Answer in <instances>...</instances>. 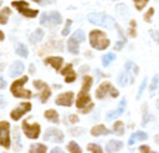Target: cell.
I'll return each instance as SVG.
<instances>
[{
	"label": "cell",
	"instance_id": "obj_1",
	"mask_svg": "<svg viewBox=\"0 0 159 153\" xmlns=\"http://www.w3.org/2000/svg\"><path fill=\"white\" fill-rule=\"evenodd\" d=\"M88 21L97 25V26L106 27L108 30L113 29V26H114L113 17L104 14V12H91V14H88Z\"/></svg>",
	"mask_w": 159,
	"mask_h": 153
},
{
	"label": "cell",
	"instance_id": "obj_2",
	"mask_svg": "<svg viewBox=\"0 0 159 153\" xmlns=\"http://www.w3.org/2000/svg\"><path fill=\"white\" fill-rule=\"evenodd\" d=\"M89 44L96 50H104L109 46V40L106 34L99 30H92L89 32Z\"/></svg>",
	"mask_w": 159,
	"mask_h": 153
},
{
	"label": "cell",
	"instance_id": "obj_3",
	"mask_svg": "<svg viewBox=\"0 0 159 153\" xmlns=\"http://www.w3.org/2000/svg\"><path fill=\"white\" fill-rule=\"evenodd\" d=\"M26 82H27V76H24V77L16 80L15 82H12L11 88H10L11 90V93L15 97H17V98H30L32 96V93L30 91H27V90L24 88V85Z\"/></svg>",
	"mask_w": 159,
	"mask_h": 153
},
{
	"label": "cell",
	"instance_id": "obj_4",
	"mask_svg": "<svg viewBox=\"0 0 159 153\" xmlns=\"http://www.w3.org/2000/svg\"><path fill=\"white\" fill-rule=\"evenodd\" d=\"M76 106H77V109L82 113H88L93 108V103L91 102V96L88 95L87 91L81 90L76 100Z\"/></svg>",
	"mask_w": 159,
	"mask_h": 153
},
{
	"label": "cell",
	"instance_id": "obj_5",
	"mask_svg": "<svg viewBox=\"0 0 159 153\" xmlns=\"http://www.w3.org/2000/svg\"><path fill=\"white\" fill-rule=\"evenodd\" d=\"M62 19H61V15L60 12L57 11H50V12H43L41 16H40V24L46 26V27H52V26H56L58 24H61Z\"/></svg>",
	"mask_w": 159,
	"mask_h": 153
},
{
	"label": "cell",
	"instance_id": "obj_6",
	"mask_svg": "<svg viewBox=\"0 0 159 153\" xmlns=\"http://www.w3.org/2000/svg\"><path fill=\"white\" fill-rule=\"evenodd\" d=\"M83 41H84V32L82 30L75 31V34L67 41V50H68V52H71L73 55H77L78 51H80L78 50V44L83 42Z\"/></svg>",
	"mask_w": 159,
	"mask_h": 153
},
{
	"label": "cell",
	"instance_id": "obj_7",
	"mask_svg": "<svg viewBox=\"0 0 159 153\" xmlns=\"http://www.w3.org/2000/svg\"><path fill=\"white\" fill-rule=\"evenodd\" d=\"M11 5H12L14 7H16L17 11H19L20 14H22L24 16H26V17H35V16H37V14H39L37 10L30 9V6H29V4H27L26 1H12Z\"/></svg>",
	"mask_w": 159,
	"mask_h": 153
},
{
	"label": "cell",
	"instance_id": "obj_8",
	"mask_svg": "<svg viewBox=\"0 0 159 153\" xmlns=\"http://www.w3.org/2000/svg\"><path fill=\"white\" fill-rule=\"evenodd\" d=\"M0 144L4 148H10V124L6 121L0 122Z\"/></svg>",
	"mask_w": 159,
	"mask_h": 153
},
{
	"label": "cell",
	"instance_id": "obj_9",
	"mask_svg": "<svg viewBox=\"0 0 159 153\" xmlns=\"http://www.w3.org/2000/svg\"><path fill=\"white\" fill-rule=\"evenodd\" d=\"M107 93H111L112 97H117V96H118V91H117L109 82H103V83H101V85L98 86V88H97V91H96V97H97L98 100H101V98H103Z\"/></svg>",
	"mask_w": 159,
	"mask_h": 153
},
{
	"label": "cell",
	"instance_id": "obj_10",
	"mask_svg": "<svg viewBox=\"0 0 159 153\" xmlns=\"http://www.w3.org/2000/svg\"><path fill=\"white\" fill-rule=\"evenodd\" d=\"M22 129L24 133L30 138V139H36L40 134V124L39 123H29L27 121L22 122Z\"/></svg>",
	"mask_w": 159,
	"mask_h": 153
},
{
	"label": "cell",
	"instance_id": "obj_11",
	"mask_svg": "<svg viewBox=\"0 0 159 153\" xmlns=\"http://www.w3.org/2000/svg\"><path fill=\"white\" fill-rule=\"evenodd\" d=\"M43 139L55 143H61L63 142V133L57 128H48L43 134Z\"/></svg>",
	"mask_w": 159,
	"mask_h": 153
},
{
	"label": "cell",
	"instance_id": "obj_12",
	"mask_svg": "<svg viewBox=\"0 0 159 153\" xmlns=\"http://www.w3.org/2000/svg\"><path fill=\"white\" fill-rule=\"evenodd\" d=\"M34 86H35L39 91H41V93H40V100H41L42 103H45V102L50 98V96H51V90H50V87H48L45 82L39 81V80L34 81Z\"/></svg>",
	"mask_w": 159,
	"mask_h": 153
},
{
	"label": "cell",
	"instance_id": "obj_13",
	"mask_svg": "<svg viewBox=\"0 0 159 153\" xmlns=\"http://www.w3.org/2000/svg\"><path fill=\"white\" fill-rule=\"evenodd\" d=\"M29 111H31V103L30 102H24L20 106H17L15 109H12L10 116H11V118L14 121H17V119H20V117H22Z\"/></svg>",
	"mask_w": 159,
	"mask_h": 153
},
{
	"label": "cell",
	"instance_id": "obj_14",
	"mask_svg": "<svg viewBox=\"0 0 159 153\" xmlns=\"http://www.w3.org/2000/svg\"><path fill=\"white\" fill-rule=\"evenodd\" d=\"M56 104H60V106H66V107H71V104L73 103V92H65V93H61L56 97Z\"/></svg>",
	"mask_w": 159,
	"mask_h": 153
},
{
	"label": "cell",
	"instance_id": "obj_15",
	"mask_svg": "<svg viewBox=\"0 0 159 153\" xmlns=\"http://www.w3.org/2000/svg\"><path fill=\"white\" fill-rule=\"evenodd\" d=\"M125 104H127L125 98H122L120 102H119L118 108L114 109V111H109V112L106 114V118H107L108 121H112V119H114V118H118V117L124 112V109H125Z\"/></svg>",
	"mask_w": 159,
	"mask_h": 153
},
{
	"label": "cell",
	"instance_id": "obj_16",
	"mask_svg": "<svg viewBox=\"0 0 159 153\" xmlns=\"http://www.w3.org/2000/svg\"><path fill=\"white\" fill-rule=\"evenodd\" d=\"M61 75H63V76H65V81H66L67 83L73 82V81L76 80V72L73 71V68H72V65H71V63L66 65V67H65L63 70H61Z\"/></svg>",
	"mask_w": 159,
	"mask_h": 153
},
{
	"label": "cell",
	"instance_id": "obj_17",
	"mask_svg": "<svg viewBox=\"0 0 159 153\" xmlns=\"http://www.w3.org/2000/svg\"><path fill=\"white\" fill-rule=\"evenodd\" d=\"M124 71L129 75V77H130V83H133V82H134V77L137 76V73H138V71H139L138 66L134 65L132 61H127V62H125V68H124Z\"/></svg>",
	"mask_w": 159,
	"mask_h": 153
},
{
	"label": "cell",
	"instance_id": "obj_18",
	"mask_svg": "<svg viewBox=\"0 0 159 153\" xmlns=\"http://www.w3.org/2000/svg\"><path fill=\"white\" fill-rule=\"evenodd\" d=\"M22 72H24V63L20 62V61L14 62V63L10 66V68H9V75H10L11 77L20 76Z\"/></svg>",
	"mask_w": 159,
	"mask_h": 153
},
{
	"label": "cell",
	"instance_id": "obj_19",
	"mask_svg": "<svg viewBox=\"0 0 159 153\" xmlns=\"http://www.w3.org/2000/svg\"><path fill=\"white\" fill-rule=\"evenodd\" d=\"M45 62L50 63L56 71H60V68L62 66V62H63V58L62 57H57V56H50V57L45 58Z\"/></svg>",
	"mask_w": 159,
	"mask_h": 153
},
{
	"label": "cell",
	"instance_id": "obj_20",
	"mask_svg": "<svg viewBox=\"0 0 159 153\" xmlns=\"http://www.w3.org/2000/svg\"><path fill=\"white\" fill-rule=\"evenodd\" d=\"M123 143L120 141H109L107 143V153H116L119 149H122Z\"/></svg>",
	"mask_w": 159,
	"mask_h": 153
},
{
	"label": "cell",
	"instance_id": "obj_21",
	"mask_svg": "<svg viewBox=\"0 0 159 153\" xmlns=\"http://www.w3.org/2000/svg\"><path fill=\"white\" fill-rule=\"evenodd\" d=\"M147 138H148L147 133L139 131V132H135V133H133V134L130 136V138H129V141H128V144L132 146V144H134L135 142H138V141H144V139H147Z\"/></svg>",
	"mask_w": 159,
	"mask_h": 153
},
{
	"label": "cell",
	"instance_id": "obj_22",
	"mask_svg": "<svg viewBox=\"0 0 159 153\" xmlns=\"http://www.w3.org/2000/svg\"><path fill=\"white\" fill-rule=\"evenodd\" d=\"M91 133H92V136H96V137L97 136H104V134L109 133V129L106 128L103 124H97L91 129Z\"/></svg>",
	"mask_w": 159,
	"mask_h": 153
},
{
	"label": "cell",
	"instance_id": "obj_23",
	"mask_svg": "<svg viewBox=\"0 0 159 153\" xmlns=\"http://www.w3.org/2000/svg\"><path fill=\"white\" fill-rule=\"evenodd\" d=\"M42 37H43V30L42 29H36L30 36V42L31 44H37V42L41 41Z\"/></svg>",
	"mask_w": 159,
	"mask_h": 153
},
{
	"label": "cell",
	"instance_id": "obj_24",
	"mask_svg": "<svg viewBox=\"0 0 159 153\" xmlns=\"http://www.w3.org/2000/svg\"><path fill=\"white\" fill-rule=\"evenodd\" d=\"M45 118L47 121L52 122V123H58V121H60L58 119V114H57V112L55 109H47L45 112Z\"/></svg>",
	"mask_w": 159,
	"mask_h": 153
},
{
	"label": "cell",
	"instance_id": "obj_25",
	"mask_svg": "<svg viewBox=\"0 0 159 153\" xmlns=\"http://www.w3.org/2000/svg\"><path fill=\"white\" fill-rule=\"evenodd\" d=\"M46 152H47V147L41 143H35L29 149V153H46Z\"/></svg>",
	"mask_w": 159,
	"mask_h": 153
},
{
	"label": "cell",
	"instance_id": "obj_26",
	"mask_svg": "<svg viewBox=\"0 0 159 153\" xmlns=\"http://www.w3.org/2000/svg\"><path fill=\"white\" fill-rule=\"evenodd\" d=\"M114 58H116V55L113 52H108V53L103 55V57H102V65L104 67H107V66H109L114 61Z\"/></svg>",
	"mask_w": 159,
	"mask_h": 153
},
{
	"label": "cell",
	"instance_id": "obj_27",
	"mask_svg": "<svg viewBox=\"0 0 159 153\" xmlns=\"http://www.w3.org/2000/svg\"><path fill=\"white\" fill-rule=\"evenodd\" d=\"M15 52H16L19 56H21V57H27V53H29L27 47H26L24 44H17V45H16V49H15Z\"/></svg>",
	"mask_w": 159,
	"mask_h": 153
},
{
	"label": "cell",
	"instance_id": "obj_28",
	"mask_svg": "<svg viewBox=\"0 0 159 153\" xmlns=\"http://www.w3.org/2000/svg\"><path fill=\"white\" fill-rule=\"evenodd\" d=\"M10 12H11L10 7H4V9L0 11V22H1L2 25H4V24H6V21H7V17H9Z\"/></svg>",
	"mask_w": 159,
	"mask_h": 153
},
{
	"label": "cell",
	"instance_id": "obj_29",
	"mask_svg": "<svg viewBox=\"0 0 159 153\" xmlns=\"http://www.w3.org/2000/svg\"><path fill=\"white\" fill-rule=\"evenodd\" d=\"M92 83H93V78L91 76H84L83 77V83H82V90L88 92V90L91 88Z\"/></svg>",
	"mask_w": 159,
	"mask_h": 153
},
{
	"label": "cell",
	"instance_id": "obj_30",
	"mask_svg": "<svg viewBox=\"0 0 159 153\" xmlns=\"http://www.w3.org/2000/svg\"><path fill=\"white\" fill-rule=\"evenodd\" d=\"M113 132L116 134H118V136H122L124 133V124H123V122H120V121L116 122L114 126H113Z\"/></svg>",
	"mask_w": 159,
	"mask_h": 153
},
{
	"label": "cell",
	"instance_id": "obj_31",
	"mask_svg": "<svg viewBox=\"0 0 159 153\" xmlns=\"http://www.w3.org/2000/svg\"><path fill=\"white\" fill-rule=\"evenodd\" d=\"M67 149L70 153H82V149L80 148V146L76 142H70L67 144Z\"/></svg>",
	"mask_w": 159,
	"mask_h": 153
},
{
	"label": "cell",
	"instance_id": "obj_32",
	"mask_svg": "<svg viewBox=\"0 0 159 153\" xmlns=\"http://www.w3.org/2000/svg\"><path fill=\"white\" fill-rule=\"evenodd\" d=\"M14 141H15V151H19V149H21V137H20V133H19V129L17 128H15L14 129Z\"/></svg>",
	"mask_w": 159,
	"mask_h": 153
},
{
	"label": "cell",
	"instance_id": "obj_33",
	"mask_svg": "<svg viewBox=\"0 0 159 153\" xmlns=\"http://www.w3.org/2000/svg\"><path fill=\"white\" fill-rule=\"evenodd\" d=\"M129 75L125 72V71H123L120 75H119V77H118V83L120 85V86H125L127 83H128V81H129Z\"/></svg>",
	"mask_w": 159,
	"mask_h": 153
},
{
	"label": "cell",
	"instance_id": "obj_34",
	"mask_svg": "<svg viewBox=\"0 0 159 153\" xmlns=\"http://www.w3.org/2000/svg\"><path fill=\"white\" fill-rule=\"evenodd\" d=\"M118 32L120 34V41H118V42H117V44L114 45V50H118V51H119V50H120V49L123 47V45H124V44L127 42V39H125V37L123 36V32H122L120 27H118Z\"/></svg>",
	"mask_w": 159,
	"mask_h": 153
},
{
	"label": "cell",
	"instance_id": "obj_35",
	"mask_svg": "<svg viewBox=\"0 0 159 153\" xmlns=\"http://www.w3.org/2000/svg\"><path fill=\"white\" fill-rule=\"evenodd\" d=\"M87 149H88L91 153H103L102 148H101L98 144H96V143H88Z\"/></svg>",
	"mask_w": 159,
	"mask_h": 153
},
{
	"label": "cell",
	"instance_id": "obj_36",
	"mask_svg": "<svg viewBox=\"0 0 159 153\" xmlns=\"http://www.w3.org/2000/svg\"><path fill=\"white\" fill-rule=\"evenodd\" d=\"M145 86H147V77H144V78H143V81H142V83H140V87H139L138 93H137V100H139V98L142 97L143 91L145 90Z\"/></svg>",
	"mask_w": 159,
	"mask_h": 153
},
{
	"label": "cell",
	"instance_id": "obj_37",
	"mask_svg": "<svg viewBox=\"0 0 159 153\" xmlns=\"http://www.w3.org/2000/svg\"><path fill=\"white\" fill-rule=\"evenodd\" d=\"M158 82H159V75H154V77H153V80H152V82H150V86H149V90H150L152 92L157 88Z\"/></svg>",
	"mask_w": 159,
	"mask_h": 153
},
{
	"label": "cell",
	"instance_id": "obj_38",
	"mask_svg": "<svg viewBox=\"0 0 159 153\" xmlns=\"http://www.w3.org/2000/svg\"><path fill=\"white\" fill-rule=\"evenodd\" d=\"M148 4V1L147 0H142V1H134V6H135V9L137 10H142L145 5Z\"/></svg>",
	"mask_w": 159,
	"mask_h": 153
},
{
	"label": "cell",
	"instance_id": "obj_39",
	"mask_svg": "<svg viewBox=\"0 0 159 153\" xmlns=\"http://www.w3.org/2000/svg\"><path fill=\"white\" fill-rule=\"evenodd\" d=\"M71 24H72L71 20H67V21H66V25H65V27H63V30H62V35H63V36L68 35L70 29H71Z\"/></svg>",
	"mask_w": 159,
	"mask_h": 153
},
{
	"label": "cell",
	"instance_id": "obj_40",
	"mask_svg": "<svg viewBox=\"0 0 159 153\" xmlns=\"http://www.w3.org/2000/svg\"><path fill=\"white\" fill-rule=\"evenodd\" d=\"M153 14H154V9H153V7H150V9L147 11V14L144 15V20H145L147 22H149V21H150V19H152V16H153Z\"/></svg>",
	"mask_w": 159,
	"mask_h": 153
},
{
	"label": "cell",
	"instance_id": "obj_41",
	"mask_svg": "<svg viewBox=\"0 0 159 153\" xmlns=\"http://www.w3.org/2000/svg\"><path fill=\"white\" fill-rule=\"evenodd\" d=\"M129 35L130 36H135V21L134 20H132L130 21V29H129Z\"/></svg>",
	"mask_w": 159,
	"mask_h": 153
},
{
	"label": "cell",
	"instance_id": "obj_42",
	"mask_svg": "<svg viewBox=\"0 0 159 153\" xmlns=\"http://www.w3.org/2000/svg\"><path fill=\"white\" fill-rule=\"evenodd\" d=\"M139 149H140V152H142V153H155V152H152V151L149 149V147H148V146H140V147H139Z\"/></svg>",
	"mask_w": 159,
	"mask_h": 153
},
{
	"label": "cell",
	"instance_id": "obj_43",
	"mask_svg": "<svg viewBox=\"0 0 159 153\" xmlns=\"http://www.w3.org/2000/svg\"><path fill=\"white\" fill-rule=\"evenodd\" d=\"M50 153H65V152H63V151H62L61 148H58V147H56V148H52Z\"/></svg>",
	"mask_w": 159,
	"mask_h": 153
},
{
	"label": "cell",
	"instance_id": "obj_44",
	"mask_svg": "<svg viewBox=\"0 0 159 153\" xmlns=\"http://www.w3.org/2000/svg\"><path fill=\"white\" fill-rule=\"evenodd\" d=\"M68 119H70V122H72V123H76V122L78 121V118H77V116H75V114H71Z\"/></svg>",
	"mask_w": 159,
	"mask_h": 153
},
{
	"label": "cell",
	"instance_id": "obj_45",
	"mask_svg": "<svg viewBox=\"0 0 159 153\" xmlns=\"http://www.w3.org/2000/svg\"><path fill=\"white\" fill-rule=\"evenodd\" d=\"M35 2L40 4V5H48V4H53V1H39V0H35Z\"/></svg>",
	"mask_w": 159,
	"mask_h": 153
},
{
	"label": "cell",
	"instance_id": "obj_46",
	"mask_svg": "<svg viewBox=\"0 0 159 153\" xmlns=\"http://www.w3.org/2000/svg\"><path fill=\"white\" fill-rule=\"evenodd\" d=\"M5 86H6V82H5L4 77H0V88H5Z\"/></svg>",
	"mask_w": 159,
	"mask_h": 153
},
{
	"label": "cell",
	"instance_id": "obj_47",
	"mask_svg": "<svg viewBox=\"0 0 159 153\" xmlns=\"http://www.w3.org/2000/svg\"><path fill=\"white\" fill-rule=\"evenodd\" d=\"M148 121V114H147V111H144V119H143V124H145Z\"/></svg>",
	"mask_w": 159,
	"mask_h": 153
},
{
	"label": "cell",
	"instance_id": "obj_48",
	"mask_svg": "<svg viewBox=\"0 0 159 153\" xmlns=\"http://www.w3.org/2000/svg\"><path fill=\"white\" fill-rule=\"evenodd\" d=\"M153 36H154V37H155V40L159 42V32H154V34H153Z\"/></svg>",
	"mask_w": 159,
	"mask_h": 153
},
{
	"label": "cell",
	"instance_id": "obj_49",
	"mask_svg": "<svg viewBox=\"0 0 159 153\" xmlns=\"http://www.w3.org/2000/svg\"><path fill=\"white\" fill-rule=\"evenodd\" d=\"M0 101H1V108L4 107V96H0Z\"/></svg>",
	"mask_w": 159,
	"mask_h": 153
},
{
	"label": "cell",
	"instance_id": "obj_50",
	"mask_svg": "<svg viewBox=\"0 0 159 153\" xmlns=\"http://www.w3.org/2000/svg\"><path fill=\"white\" fill-rule=\"evenodd\" d=\"M155 142H157V143H159V136H157V137H155Z\"/></svg>",
	"mask_w": 159,
	"mask_h": 153
},
{
	"label": "cell",
	"instance_id": "obj_51",
	"mask_svg": "<svg viewBox=\"0 0 159 153\" xmlns=\"http://www.w3.org/2000/svg\"><path fill=\"white\" fill-rule=\"evenodd\" d=\"M157 106H158V108H159V100L157 101Z\"/></svg>",
	"mask_w": 159,
	"mask_h": 153
}]
</instances>
